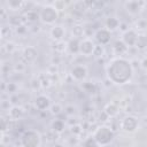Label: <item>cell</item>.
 Listing matches in <instances>:
<instances>
[{
	"label": "cell",
	"instance_id": "1",
	"mask_svg": "<svg viewBox=\"0 0 147 147\" xmlns=\"http://www.w3.org/2000/svg\"><path fill=\"white\" fill-rule=\"evenodd\" d=\"M133 72L134 70L131 61L122 56L111 59L106 67L107 78L116 85H124L129 83L133 77Z\"/></svg>",
	"mask_w": 147,
	"mask_h": 147
},
{
	"label": "cell",
	"instance_id": "2",
	"mask_svg": "<svg viewBox=\"0 0 147 147\" xmlns=\"http://www.w3.org/2000/svg\"><path fill=\"white\" fill-rule=\"evenodd\" d=\"M114 137L115 132L110 129V126L107 125L99 126L93 133V138L95 139L99 146H108L114 140Z\"/></svg>",
	"mask_w": 147,
	"mask_h": 147
},
{
	"label": "cell",
	"instance_id": "3",
	"mask_svg": "<svg viewBox=\"0 0 147 147\" xmlns=\"http://www.w3.org/2000/svg\"><path fill=\"white\" fill-rule=\"evenodd\" d=\"M41 136L36 130H26L21 137L22 147H40Z\"/></svg>",
	"mask_w": 147,
	"mask_h": 147
},
{
	"label": "cell",
	"instance_id": "4",
	"mask_svg": "<svg viewBox=\"0 0 147 147\" xmlns=\"http://www.w3.org/2000/svg\"><path fill=\"white\" fill-rule=\"evenodd\" d=\"M39 16H40V21L45 24H54L57 18H59V11L55 9V7L53 5H46L41 8L40 13H39Z\"/></svg>",
	"mask_w": 147,
	"mask_h": 147
},
{
	"label": "cell",
	"instance_id": "5",
	"mask_svg": "<svg viewBox=\"0 0 147 147\" xmlns=\"http://www.w3.org/2000/svg\"><path fill=\"white\" fill-rule=\"evenodd\" d=\"M139 126V121L133 115H127L121 121V129L126 133H133Z\"/></svg>",
	"mask_w": 147,
	"mask_h": 147
},
{
	"label": "cell",
	"instance_id": "6",
	"mask_svg": "<svg viewBox=\"0 0 147 147\" xmlns=\"http://www.w3.org/2000/svg\"><path fill=\"white\" fill-rule=\"evenodd\" d=\"M70 76L76 82H83L87 78L88 76V70L85 65L83 64H77V65H74L70 70Z\"/></svg>",
	"mask_w": 147,
	"mask_h": 147
},
{
	"label": "cell",
	"instance_id": "7",
	"mask_svg": "<svg viewBox=\"0 0 147 147\" xmlns=\"http://www.w3.org/2000/svg\"><path fill=\"white\" fill-rule=\"evenodd\" d=\"M95 44L93 42V40L86 38L80 40V45H79V54H82L83 56H92L94 54L95 51Z\"/></svg>",
	"mask_w": 147,
	"mask_h": 147
},
{
	"label": "cell",
	"instance_id": "8",
	"mask_svg": "<svg viewBox=\"0 0 147 147\" xmlns=\"http://www.w3.org/2000/svg\"><path fill=\"white\" fill-rule=\"evenodd\" d=\"M94 37H95V40L99 42V45L101 46H105V45H108L111 40V32L106 29V28H102V29H98L94 33Z\"/></svg>",
	"mask_w": 147,
	"mask_h": 147
},
{
	"label": "cell",
	"instance_id": "9",
	"mask_svg": "<svg viewBox=\"0 0 147 147\" xmlns=\"http://www.w3.org/2000/svg\"><path fill=\"white\" fill-rule=\"evenodd\" d=\"M138 33L136 30L133 29H127L125 32L122 33V41L127 46V47H133L136 46L137 44V40H138Z\"/></svg>",
	"mask_w": 147,
	"mask_h": 147
},
{
	"label": "cell",
	"instance_id": "10",
	"mask_svg": "<svg viewBox=\"0 0 147 147\" xmlns=\"http://www.w3.org/2000/svg\"><path fill=\"white\" fill-rule=\"evenodd\" d=\"M34 106H36V108H37L38 110L44 111V110H47V109L51 108V106H52V100H51L47 95L40 94V95H38V96L34 99Z\"/></svg>",
	"mask_w": 147,
	"mask_h": 147
},
{
	"label": "cell",
	"instance_id": "11",
	"mask_svg": "<svg viewBox=\"0 0 147 147\" xmlns=\"http://www.w3.org/2000/svg\"><path fill=\"white\" fill-rule=\"evenodd\" d=\"M124 7L126 9V11L130 14V15H138L141 9H142V3L140 1H126L124 3Z\"/></svg>",
	"mask_w": 147,
	"mask_h": 147
},
{
	"label": "cell",
	"instance_id": "12",
	"mask_svg": "<svg viewBox=\"0 0 147 147\" xmlns=\"http://www.w3.org/2000/svg\"><path fill=\"white\" fill-rule=\"evenodd\" d=\"M64 34H65V30H64V28H63L62 25H54V26L51 29V31H49V36H51V38H52L55 42L62 41Z\"/></svg>",
	"mask_w": 147,
	"mask_h": 147
},
{
	"label": "cell",
	"instance_id": "13",
	"mask_svg": "<svg viewBox=\"0 0 147 147\" xmlns=\"http://www.w3.org/2000/svg\"><path fill=\"white\" fill-rule=\"evenodd\" d=\"M22 56L25 60V62H33V61H36V59L38 56V52L36 49V47L26 46L22 52Z\"/></svg>",
	"mask_w": 147,
	"mask_h": 147
},
{
	"label": "cell",
	"instance_id": "14",
	"mask_svg": "<svg viewBox=\"0 0 147 147\" xmlns=\"http://www.w3.org/2000/svg\"><path fill=\"white\" fill-rule=\"evenodd\" d=\"M23 108L21 106H11L8 109V117L10 121H17L23 116Z\"/></svg>",
	"mask_w": 147,
	"mask_h": 147
},
{
	"label": "cell",
	"instance_id": "15",
	"mask_svg": "<svg viewBox=\"0 0 147 147\" xmlns=\"http://www.w3.org/2000/svg\"><path fill=\"white\" fill-rule=\"evenodd\" d=\"M119 26H121V22H119V20H118L117 17H115V16H109V17L106 20V29H108L110 32L117 30Z\"/></svg>",
	"mask_w": 147,
	"mask_h": 147
},
{
	"label": "cell",
	"instance_id": "16",
	"mask_svg": "<svg viewBox=\"0 0 147 147\" xmlns=\"http://www.w3.org/2000/svg\"><path fill=\"white\" fill-rule=\"evenodd\" d=\"M103 113L109 117V118H114L117 114H118V107L114 103V102H109L103 108Z\"/></svg>",
	"mask_w": 147,
	"mask_h": 147
},
{
	"label": "cell",
	"instance_id": "17",
	"mask_svg": "<svg viewBox=\"0 0 147 147\" xmlns=\"http://www.w3.org/2000/svg\"><path fill=\"white\" fill-rule=\"evenodd\" d=\"M127 48H129V47H127L122 40L115 41V44H114V46H113V49H114L115 54H117V55H122V54L126 53V52H127Z\"/></svg>",
	"mask_w": 147,
	"mask_h": 147
},
{
	"label": "cell",
	"instance_id": "18",
	"mask_svg": "<svg viewBox=\"0 0 147 147\" xmlns=\"http://www.w3.org/2000/svg\"><path fill=\"white\" fill-rule=\"evenodd\" d=\"M51 127H52V130H53L55 133H61V132H63V131H64L65 124H64V122H63L62 119L56 118V119H54V121L52 122Z\"/></svg>",
	"mask_w": 147,
	"mask_h": 147
},
{
	"label": "cell",
	"instance_id": "19",
	"mask_svg": "<svg viewBox=\"0 0 147 147\" xmlns=\"http://www.w3.org/2000/svg\"><path fill=\"white\" fill-rule=\"evenodd\" d=\"M79 45H80V41L79 39L77 38H72L68 41V49L70 53L72 54H76V53H79Z\"/></svg>",
	"mask_w": 147,
	"mask_h": 147
},
{
	"label": "cell",
	"instance_id": "20",
	"mask_svg": "<svg viewBox=\"0 0 147 147\" xmlns=\"http://www.w3.org/2000/svg\"><path fill=\"white\" fill-rule=\"evenodd\" d=\"M71 31H72V36H74L75 38H77V39H79L80 37H83V34L85 33V29H84L82 25H79V24L74 25Z\"/></svg>",
	"mask_w": 147,
	"mask_h": 147
},
{
	"label": "cell",
	"instance_id": "21",
	"mask_svg": "<svg viewBox=\"0 0 147 147\" xmlns=\"http://www.w3.org/2000/svg\"><path fill=\"white\" fill-rule=\"evenodd\" d=\"M7 5L11 10H20L24 6V2L23 1H18V0H10V1L7 2Z\"/></svg>",
	"mask_w": 147,
	"mask_h": 147
},
{
	"label": "cell",
	"instance_id": "22",
	"mask_svg": "<svg viewBox=\"0 0 147 147\" xmlns=\"http://www.w3.org/2000/svg\"><path fill=\"white\" fill-rule=\"evenodd\" d=\"M136 47L138 49H145L147 47V37H145L142 34H139L138 36V40H137V44H136Z\"/></svg>",
	"mask_w": 147,
	"mask_h": 147
},
{
	"label": "cell",
	"instance_id": "23",
	"mask_svg": "<svg viewBox=\"0 0 147 147\" xmlns=\"http://www.w3.org/2000/svg\"><path fill=\"white\" fill-rule=\"evenodd\" d=\"M62 110H63V107H62V105L59 103V102L52 103V106H51V108H49V111H51V114H53V115H60V114L62 113Z\"/></svg>",
	"mask_w": 147,
	"mask_h": 147
},
{
	"label": "cell",
	"instance_id": "24",
	"mask_svg": "<svg viewBox=\"0 0 147 147\" xmlns=\"http://www.w3.org/2000/svg\"><path fill=\"white\" fill-rule=\"evenodd\" d=\"M25 17H26V20H28L29 22H31V23H33V22H36L38 18H40L39 14H38L37 11H34V10H29V11L25 14Z\"/></svg>",
	"mask_w": 147,
	"mask_h": 147
},
{
	"label": "cell",
	"instance_id": "25",
	"mask_svg": "<svg viewBox=\"0 0 147 147\" xmlns=\"http://www.w3.org/2000/svg\"><path fill=\"white\" fill-rule=\"evenodd\" d=\"M84 147H100L99 145H98V142L95 141V139L93 138V136L92 137H88V138H86L85 140H84Z\"/></svg>",
	"mask_w": 147,
	"mask_h": 147
},
{
	"label": "cell",
	"instance_id": "26",
	"mask_svg": "<svg viewBox=\"0 0 147 147\" xmlns=\"http://www.w3.org/2000/svg\"><path fill=\"white\" fill-rule=\"evenodd\" d=\"M21 23H22V21H21L20 16H13L9 18V25H11V26L18 28V26H21Z\"/></svg>",
	"mask_w": 147,
	"mask_h": 147
},
{
	"label": "cell",
	"instance_id": "27",
	"mask_svg": "<svg viewBox=\"0 0 147 147\" xmlns=\"http://www.w3.org/2000/svg\"><path fill=\"white\" fill-rule=\"evenodd\" d=\"M57 46H55V51L57 52H64L67 48H68V42H64V41H57L56 42Z\"/></svg>",
	"mask_w": 147,
	"mask_h": 147
},
{
	"label": "cell",
	"instance_id": "28",
	"mask_svg": "<svg viewBox=\"0 0 147 147\" xmlns=\"http://www.w3.org/2000/svg\"><path fill=\"white\" fill-rule=\"evenodd\" d=\"M7 129H9V121H7L6 118H1V133L5 134Z\"/></svg>",
	"mask_w": 147,
	"mask_h": 147
},
{
	"label": "cell",
	"instance_id": "29",
	"mask_svg": "<svg viewBox=\"0 0 147 147\" xmlns=\"http://www.w3.org/2000/svg\"><path fill=\"white\" fill-rule=\"evenodd\" d=\"M53 6L55 7V9L59 11V10H63L65 8V2L64 1H61V0H57L55 2H53Z\"/></svg>",
	"mask_w": 147,
	"mask_h": 147
},
{
	"label": "cell",
	"instance_id": "30",
	"mask_svg": "<svg viewBox=\"0 0 147 147\" xmlns=\"http://www.w3.org/2000/svg\"><path fill=\"white\" fill-rule=\"evenodd\" d=\"M3 48L6 49V52H7V53H9V54H10V53H13V52L15 51V48H16V47H15V44H14V42L8 41V42L3 46Z\"/></svg>",
	"mask_w": 147,
	"mask_h": 147
},
{
	"label": "cell",
	"instance_id": "31",
	"mask_svg": "<svg viewBox=\"0 0 147 147\" xmlns=\"http://www.w3.org/2000/svg\"><path fill=\"white\" fill-rule=\"evenodd\" d=\"M39 80H40V84H41V87H48L51 85V80L48 79V77H45V76H41L39 77Z\"/></svg>",
	"mask_w": 147,
	"mask_h": 147
},
{
	"label": "cell",
	"instance_id": "32",
	"mask_svg": "<svg viewBox=\"0 0 147 147\" xmlns=\"http://www.w3.org/2000/svg\"><path fill=\"white\" fill-rule=\"evenodd\" d=\"M31 87L33 90H37V88H40L41 87V84H40L39 78H32L31 79Z\"/></svg>",
	"mask_w": 147,
	"mask_h": 147
},
{
	"label": "cell",
	"instance_id": "33",
	"mask_svg": "<svg viewBox=\"0 0 147 147\" xmlns=\"http://www.w3.org/2000/svg\"><path fill=\"white\" fill-rule=\"evenodd\" d=\"M16 90H17V85L15 83H8L7 84V91H8V93H14V92H16Z\"/></svg>",
	"mask_w": 147,
	"mask_h": 147
},
{
	"label": "cell",
	"instance_id": "34",
	"mask_svg": "<svg viewBox=\"0 0 147 147\" xmlns=\"http://www.w3.org/2000/svg\"><path fill=\"white\" fill-rule=\"evenodd\" d=\"M82 131H83V130H82V126H80L79 124H76V125H72V126H71V132H72L74 134H76V136L79 134V133H82Z\"/></svg>",
	"mask_w": 147,
	"mask_h": 147
},
{
	"label": "cell",
	"instance_id": "35",
	"mask_svg": "<svg viewBox=\"0 0 147 147\" xmlns=\"http://www.w3.org/2000/svg\"><path fill=\"white\" fill-rule=\"evenodd\" d=\"M14 70L15 71H18V72H23L25 70V64H23V63H16L15 67H14Z\"/></svg>",
	"mask_w": 147,
	"mask_h": 147
},
{
	"label": "cell",
	"instance_id": "36",
	"mask_svg": "<svg viewBox=\"0 0 147 147\" xmlns=\"http://www.w3.org/2000/svg\"><path fill=\"white\" fill-rule=\"evenodd\" d=\"M65 114L68 115V116H71V115H74L75 114V108L72 107V106H68L67 108H65Z\"/></svg>",
	"mask_w": 147,
	"mask_h": 147
},
{
	"label": "cell",
	"instance_id": "37",
	"mask_svg": "<svg viewBox=\"0 0 147 147\" xmlns=\"http://www.w3.org/2000/svg\"><path fill=\"white\" fill-rule=\"evenodd\" d=\"M140 65H141V68H142L144 70H147V57H144V59L141 60Z\"/></svg>",
	"mask_w": 147,
	"mask_h": 147
},
{
	"label": "cell",
	"instance_id": "38",
	"mask_svg": "<svg viewBox=\"0 0 147 147\" xmlns=\"http://www.w3.org/2000/svg\"><path fill=\"white\" fill-rule=\"evenodd\" d=\"M52 147H64V146H63L62 144H54Z\"/></svg>",
	"mask_w": 147,
	"mask_h": 147
}]
</instances>
